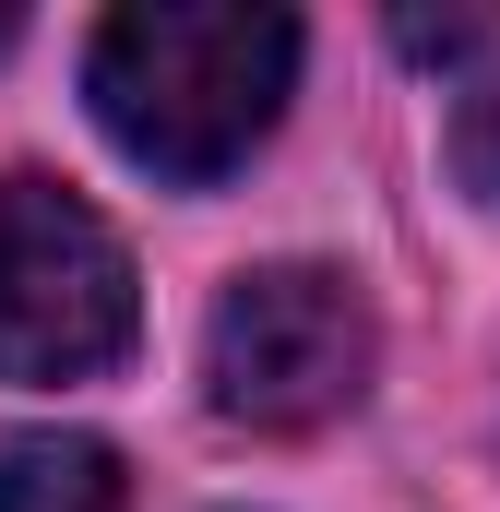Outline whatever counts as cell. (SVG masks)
I'll list each match as a JSON object with an SVG mask.
<instances>
[{"instance_id":"obj_1","label":"cell","mask_w":500,"mask_h":512,"mask_svg":"<svg viewBox=\"0 0 500 512\" xmlns=\"http://www.w3.org/2000/svg\"><path fill=\"white\" fill-rule=\"evenodd\" d=\"M286 84H298V24L250 0H131L96 24V60H84L108 143L179 191H215L274 131Z\"/></svg>"},{"instance_id":"obj_2","label":"cell","mask_w":500,"mask_h":512,"mask_svg":"<svg viewBox=\"0 0 500 512\" xmlns=\"http://www.w3.org/2000/svg\"><path fill=\"white\" fill-rule=\"evenodd\" d=\"M370 358H381L370 298L346 274H322V262H262L203 322V393L239 429H322V417H346L370 393Z\"/></svg>"},{"instance_id":"obj_3","label":"cell","mask_w":500,"mask_h":512,"mask_svg":"<svg viewBox=\"0 0 500 512\" xmlns=\"http://www.w3.org/2000/svg\"><path fill=\"white\" fill-rule=\"evenodd\" d=\"M131 251L60 179H0V382H96L131 358Z\"/></svg>"},{"instance_id":"obj_4","label":"cell","mask_w":500,"mask_h":512,"mask_svg":"<svg viewBox=\"0 0 500 512\" xmlns=\"http://www.w3.org/2000/svg\"><path fill=\"white\" fill-rule=\"evenodd\" d=\"M0 512H120V453L84 429H36L0 453Z\"/></svg>"},{"instance_id":"obj_5","label":"cell","mask_w":500,"mask_h":512,"mask_svg":"<svg viewBox=\"0 0 500 512\" xmlns=\"http://www.w3.org/2000/svg\"><path fill=\"white\" fill-rule=\"evenodd\" d=\"M453 167H465V191L500 203V84H477V96L453 108Z\"/></svg>"},{"instance_id":"obj_6","label":"cell","mask_w":500,"mask_h":512,"mask_svg":"<svg viewBox=\"0 0 500 512\" xmlns=\"http://www.w3.org/2000/svg\"><path fill=\"white\" fill-rule=\"evenodd\" d=\"M12 36H24V12H0V48H12Z\"/></svg>"}]
</instances>
